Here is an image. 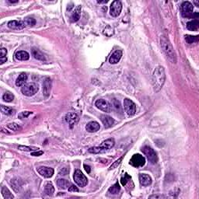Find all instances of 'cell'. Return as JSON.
Segmentation results:
<instances>
[{
  "label": "cell",
  "instance_id": "6da1fadb",
  "mask_svg": "<svg viewBox=\"0 0 199 199\" xmlns=\"http://www.w3.org/2000/svg\"><path fill=\"white\" fill-rule=\"evenodd\" d=\"M166 81V73L163 66H157L153 73V86L155 92H159L163 86Z\"/></svg>",
  "mask_w": 199,
  "mask_h": 199
},
{
  "label": "cell",
  "instance_id": "7a4b0ae2",
  "mask_svg": "<svg viewBox=\"0 0 199 199\" xmlns=\"http://www.w3.org/2000/svg\"><path fill=\"white\" fill-rule=\"evenodd\" d=\"M160 46H161L163 52H164L167 59L172 62V63H177V55H176L175 51L173 49L170 40L165 36H161L160 38Z\"/></svg>",
  "mask_w": 199,
  "mask_h": 199
},
{
  "label": "cell",
  "instance_id": "3957f363",
  "mask_svg": "<svg viewBox=\"0 0 199 199\" xmlns=\"http://www.w3.org/2000/svg\"><path fill=\"white\" fill-rule=\"evenodd\" d=\"M115 144L114 139H108L106 141L103 142L101 145L100 146H96V147H91L89 149V153H93V154H98V153H103L109 150L110 149L114 147Z\"/></svg>",
  "mask_w": 199,
  "mask_h": 199
},
{
  "label": "cell",
  "instance_id": "277c9868",
  "mask_svg": "<svg viewBox=\"0 0 199 199\" xmlns=\"http://www.w3.org/2000/svg\"><path fill=\"white\" fill-rule=\"evenodd\" d=\"M38 89H39V88L36 83L29 82V83H27L24 86H23V87L21 88V92L25 96H32L38 93Z\"/></svg>",
  "mask_w": 199,
  "mask_h": 199
},
{
  "label": "cell",
  "instance_id": "5b68a950",
  "mask_svg": "<svg viewBox=\"0 0 199 199\" xmlns=\"http://www.w3.org/2000/svg\"><path fill=\"white\" fill-rule=\"evenodd\" d=\"M193 10H194V6L191 2L185 1L181 4L180 12H181L182 16L185 18L193 17Z\"/></svg>",
  "mask_w": 199,
  "mask_h": 199
},
{
  "label": "cell",
  "instance_id": "8992f818",
  "mask_svg": "<svg viewBox=\"0 0 199 199\" xmlns=\"http://www.w3.org/2000/svg\"><path fill=\"white\" fill-rule=\"evenodd\" d=\"M143 153H144L145 156L147 157L149 161L152 163V164H156L158 161V157H157V154L156 152L154 151V149H152L149 146H144L142 149Z\"/></svg>",
  "mask_w": 199,
  "mask_h": 199
},
{
  "label": "cell",
  "instance_id": "52a82bcc",
  "mask_svg": "<svg viewBox=\"0 0 199 199\" xmlns=\"http://www.w3.org/2000/svg\"><path fill=\"white\" fill-rule=\"evenodd\" d=\"M73 178L75 182L81 187H85L88 183V180L86 177V176L79 170H76V171H75Z\"/></svg>",
  "mask_w": 199,
  "mask_h": 199
},
{
  "label": "cell",
  "instance_id": "ba28073f",
  "mask_svg": "<svg viewBox=\"0 0 199 199\" xmlns=\"http://www.w3.org/2000/svg\"><path fill=\"white\" fill-rule=\"evenodd\" d=\"M146 163V159L140 154H135L132 156V159L130 160L129 164L132 165V167L139 168V167H143Z\"/></svg>",
  "mask_w": 199,
  "mask_h": 199
},
{
  "label": "cell",
  "instance_id": "9c48e42d",
  "mask_svg": "<svg viewBox=\"0 0 199 199\" xmlns=\"http://www.w3.org/2000/svg\"><path fill=\"white\" fill-rule=\"evenodd\" d=\"M124 108H125V110L129 116H132L136 113V103L128 98H126L124 100Z\"/></svg>",
  "mask_w": 199,
  "mask_h": 199
},
{
  "label": "cell",
  "instance_id": "30bf717a",
  "mask_svg": "<svg viewBox=\"0 0 199 199\" xmlns=\"http://www.w3.org/2000/svg\"><path fill=\"white\" fill-rule=\"evenodd\" d=\"M122 9V4L121 1H118V0H116V1H114L111 3L110 7V14L114 16V17H116V16H118L121 13Z\"/></svg>",
  "mask_w": 199,
  "mask_h": 199
},
{
  "label": "cell",
  "instance_id": "8fae6325",
  "mask_svg": "<svg viewBox=\"0 0 199 199\" xmlns=\"http://www.w3.org/2000/svg\"><path fill=\"white\" fill-rule=\"evenodd\" d=\"M95 106L100 110H103V111L107 112V113H110L111 111V105L110 104L108 101H107L103 99H99L95 102Z\"/></svg>",
  "mask_w": 199,
  "mask_h": 199
},
{
  "label": "cell",
  "instance_id": "7c38bea8",
  "mask_svg": "<svg viewBox=\"0 0 199 199\" xmlns=\"http://www.w3.org/2000/svg\"><path fill=\"white\" fill-rule=\"evenodd\" d=\"M37 171L39 173L40 175L42 177H45V178H50L53 176L54 173V169L51 168V167H39L37 168Z\"/></svg>",
  "mask_w": 199,
  "mask_h": 199
},
{
  "label": "cell",
  "instance_id": "4fadbf2b",
  "mask_svg": "<svg viewBox=\"0 0 199 199\" xmlns=\"http://www.w3.org/2000/svg\"><path fill=\"white\" fill-rule=\"evenodd\" d=\"M65 118L66 122L69 125L70 128H73V126L76 125L77 122L79 121V117H78V115L75 113H72V112L67 114Z\"/></svg>",
  "mask_w": 199,
  "mask_h": 199
},
{
  "label": "cell",
  "instance_id": "5bb4252c",
  "mask_svg": "<svg viewBox=\"0 0 199 199\" xmlns=\"http://www.w3.org/2000/svg\"><path fill=\"white\" fill-rule=\"evenodd\" d=\"M43 95L45 97H48L51 93L52 88V80L48 77H45L43 80Z\"/></svg>",
  "mask_w": 199,
  "mask_h": 199
},
{
  "label": "cell",
  "instance_id": "9a60e30c",
  "mask_svg": "<svg viewBox=\"0 0 199 199\" xmlns=\"http://www.w3.org/2000/svg\"><path fill=\"white\" fill-rule=\"evenodd\" d=\"M8 27L13 30H22L25 27V23L23 21L11 20L8 23Z\"/></svg>",
  "mask_w": 199,
  "mask_h": 199
},
{
  "label": "cell",
  "instance_id": "2e32d148",
  "mask_svg": "<svg viewBox=\"0 0 199 199\" xmlns=\"http://www.w3.org/2000/svg\"><path fill=\"white\" fill-rule=\"evenodd\" d=\"M122 57V51L121 50H117L115 51L113 54L111 55V56L109 59V62L110 64H117L119 61L121 60Z\"/></svg>",
  "mask_w": 199,
  "mask_h": 199
},
{
  "label": "cell",
  "instance_id": "e0dca14e",
  "mask_svg": "<svg viewBox=\"0 0 199 199\" xmlns=\"http://www.w3.org/2000/svg\"><path fill=\"white\" fill-rule=\"evenodd\" d=\"M139 182L143 186H149L152 184L151 177L146 173L139 174Z\"/></svg>",
  "mask_w": 199,
  "mask_h": 199
},
{
  "label": "cell",
  "instance_id": "ac0fdd59",
  "mask_svg": "<svg viewBox=\"0 0 199 199\" xmlns=\"http://www.w3.org/2000/svg\"><path fill=\"white\" fill-rule=\"evenodd\" d=\"M100 120H101L102 123L103 124V125L106 128H110L114 123V120L110 116H107V115H101L100 117Z\"/></svg>",
  "mask_w": 199,
  "mask_h": 199
},
{
  "label": "cell",
  "instance_id": "d6986e66",
  "mask_svg": "<svg viewBox=\"0 0 199 199\" xmlns=\"http://www.w3.org/2000/svg\"><path fill=\"white\" fill-rule=\"evenodd\" d=\"M86 129L88 132H96L100 129V125L96 121H90L87 124Z\"/></svg>",
  "mask_w": 199,
  "mask_h": 199
},
{
  "label": "cell",
  "instance_id": "ffe728a7",
  "mask_svg": "<svg viewBox=\"0 0 199 199\" xmlns=\"http://www.w3.org/2000/svg\"><path fill=\"white\" fill-rule=\"evenodd\" d=\"M27 80V75L26 73H24V72H22L20 75H19V76L16 80V85L17 86H24Z\"/></svg>",
  "mask_w": 199,
  "mask_h": 199
},
{
  "label": "cell",
  "instance_id": "44dd1931",
  "mask_svg": "<svg viewBox=\"0 0 199 199\" xmlns=\"http://www.w3.org/2000/svg\"><path fill=\"white\" fill-rule=\"evenodd\" d=\"M32 55L34 57L35 59L40 61H46V58H45V55L40 51L38 48H32Z\"/></svg>",
  "mask_w": 199,
  "mask_h": 199
},
{
  "label": "cell",
  "instance_id": "7402d4cb",
  "mask_svg": "<svg viewBox=\"0 0 199 199\" xmlns=\"http://www.w3.org/2000/svg\"><path fill=\"white\" fill-rule=\"evenodd\" d=\"M15 58L20 61H27L30 59V55L27 52L20 51V52H17L16 53Z\"/></svg>",
  "mask_w": 199,
  "mask_h": 199
},
{
  "label": "cell",
  "instance_id": "603a6c76",
  "mask_svg": "<svg viewBox=\"0 0 199 199\" xmlns=\"http://www.w3.org/2000/svg\"><path fill=\"white\" fill-rule=\"evenodd\" d=\"M199 27V21L197 19L193 20L187 24V28L189 31H196L198 30Z\"/></svg>",
  "mask_w": 199,
  "mask_h": 199
},
{
  "label": "cell",
  "instance_id": "cb8c5ba5",
  "mask_svg": "<svg viewBox=\"0 0 199 199\" xmlns=\"http://www.w3.org/2000/svg\"><path fill=\"white\" fill-rule=\"evenodd\" d=\"M80 15H81V5H78L76 9H75V10L73 11L72 16H71V20H72V22H77V21L79 20V18H80Z\"/></svg>",
  "mask_w": 199,
  "mask_h": 199
},
{
  "label": "cell",
  "instance_id": "d4e9b609",
  "mask_svg": "<svg viewBox=\"0 0 199 199\" xmlns=\"http://www.w3.org/2000/svg\"><path fill=\"white\" fill-rule=\"evenodd\" d=\"M71 183L69 181V180H65V179H59L57 180V185L60 189H67L69 188V186L71 185Z\"/></svg>",
  "mask_w": 199,
  "mask_h": 199
},
{
  "label": "cell",
  "instance_id": "484cf974",
  "mask_svg": "<svg viewBox=\"0 0 199 199\" xmlns=\"http://www.w3.org/2000/svg\"><path fill=\"white\" fill-rule=\"evenodd\" d=\"M45 194L49 196H52L55 193V187L52 182H48L45 186Z\"/></svg>",
  "mask_w": 199,
  "mask_h": 199
},
{
  "label": "cell",
  "instance_id": "4316f807",
  "mask_svg": "<svg viewBox=\"0 0 199 199\" xmlns=\"http://www.w3.org/2000/svg\"><path fill=\"white\" fill-rule=\"evenodd\" d=\"M1 111L5 115H13L15 113V110L9 107H6L5 105H1Z\"/></svg>",
  "mask_w": 199,
  "mask_h": 199
},
{
  "label": "cell",
  "instance_id": "83f0119b",
  "mask_svg": "<svg viewBox=\"0 0 199 199\" xmlns=\"http://www.w3.org/2000/svg\"><path fill=\"white\" fill-rule=\"evenodd\" d=\"M2 196H3L4 198L13 199L14 197V196L11 194V192L9 191V190L6 187H2Z\"/></svg>",
  "mask_w": 199,
  "mask_h": 199
},
{
  "label": "cell",
  "instance_id": "f1b7e54d",
  "mask_svg": "<svg viewBox=\"0 0 199 199\" xmlns=\"http://www.w3.org/2000/svg\"><path fill=\"white\" fill-rule=\"evenodd\" d=\"M120 190H121V187H120V185H119L118 182H117L116 184H114V185H112L111 187L109 188L108 191H109V193H110V194H118V192L120 191Z\"/></svg>",
  "mask_w": 199,
  "mask_h": 199
},
{
  "label": "cell",
  "instance_id": "f546056e",
  "mask_svg": "<svg viewBox=\"0 0 199 199\" xmlns=\"http://www.w3.org/2000/svg\"><path fill=\"white\" fill-rule=\"evenodd\" d=\"M2 99L5 102H12L14 99V95L9 91H6L2 96Z\"/></svg>",
  "mask_w": 199,
  "mask_h": 199
},
{
  "label": "cell",
  "instance_id": "4dcf8cb0",
  "mask_svg": "<svg viewBox=\"0 0 199 199\" xmlns=\"http://www.w3.org/2000/svg\"><path fill=\"white\" fill-rule=\"evenodd\" d=\"M20 180H19L18 179H13V180H11L10 184L12 185V187L14 189V190L16 191H19L20 188L21 187V184H20Z\"/></svg>",
  "mask_w": 199,
  "mask_h": 199
},
{
  "label": "cell",
  "instance_id": "1f68e13d",
  "mask_svg": "<svg viewBox=\"0 0 199 199\" xmlns=\"http://www.w3.org/2000/svg\"><path fill=\"white\" fill-rule=\"evenodd\" d=\"M18 149L21 151H25V152H34L38 150V148L34 147V146H20L18 147Z\"/></svg>",
  "mask_w": 199,
  "mask_h": 199
},
{
  "label": "cell",
  "instance_id": "d6a6232c",
  "mask_svg": "<svg viewBox=\"0 0 199 199\" xmlns=\"http://www.w3.org/2000/svg\"><path fill=\"white\" fill-rule=\"evenodd\" d=\"M185 41L188 44H193L198 41V36H192V35H186Z\"/></svg>",
  "mask_w": 199,
  "mask_h": 199
},
{
  "label": "cell",
  "instance_id": "836d02e7",
  "mask_svg": "<svg viewBox=\"0 0 199 199\" xmlns=\"http://www.w3.org/2000/svg\"><path fill=\"white\" fill-rule=\"evenodd\" d=\"M24 23H25V24L27 25V26L33 27L36 24V20L33 17H27L26 19H25V20H24Z\"/></svg>",
  "mask_w": 199,
  "mask_h": 199
},
{
  "label": "cell",
  "instance_id": "e575fe53",
  "mask_svg": "<svg viewBox=\"0 0 199 199\" xmlns=\"http://www.w3.org/2000/svg\"><path fill=\"white\" fill-rule=\"evenodd\" d=\"M131 179H132L131 176H129L128 173H125V175H124L123 177L121 178V183L122 185L125 186L127 184L128 181V180H130Z\"/></svg>",
  "mask_w": 199,
  "mask_h": 199
},
{
  "label": "cell",
  "instance_id": "d590c367",
  "mask_svg": "<svg viewBox=\"0 0 199 199\" xmlns=\"http://www.w3.org/2000/svg\"><path fill=\"white\" fill-rule=\"evenodd\" d=\"M7 127L9 128L10 130L13 131H19L20 129H21L20 126L16 123H10L9 125H7Z\"/></svg>",
  "mask_w": 199,
  "mask_h": 199
},
{
  "label": "cell",
  "instance_id": "8d00e7d4",
  "mask_svg": "<svg viewBox=\"0 0 199 199\" xmlns=\"http://www.w3.org/2000/svg\"><path fill=\"white\" fill-rule=\"evenodd\" d=\"M123 157H124V156H121V158H119L118 160H116V161H115L114 163L113 164H112L111 166H110V169H109V170H114V169L117 168V167H118V165L120 164L121 163L122 160H123Z\"/></svg>",
  "mask_w": 199,
  "mask_h": 199
},
{
  "label": "cell",
  "instance_id": "74e56055",
  "mask_svg": "<svg viewBox=\"0 0 199 199\" xmlns=\"http://www.w3.org/2000/svg\"><path fill=\"white\" fill-rule=\"evenodd\" d=\"M31 114H32V112L31 111H23L20 114L19 116H18V118H19L20 119L27 118L29 117Z\"/></svg>",
  "mask_w": 199,
  "mask_h": 199
},
{
  "label": "cell",
  "instance_id": "f35d334b",
  "mask_svg": "<svg viewBox=\"0 0 199 199\" xmlns=\"http://www.w3.org/2000/svg\"><path fill=\"white\" fill-rule=\"evenodd\" d=\"M68 190H69V192H78L79 191V189L77 188V187H76L73 184H71L69 188H68Z\"/></svg>",
  "mask_w": 199,
  "mask_h": 199
},
{
  "label": "cell",
  "instance_id": "ab89813d",
  "mask_svg": "<svg viewBox=\"0 0 199 199\" xmlns=\"http://www.w3.org/2000/svg\"><path fill=\"white\" fill-rule=\"evenodd\" d=\"M7 55V50L5 48H2L0 50V58H5Z\"/></svg>",
  "mask_w": 199,
  "mask_h": 199
},
{
  "label": "cell",
  "instance_id": "60d3db41",
  "mask_svg": "<svg viewBox=\"0 0 199 199\" xmlns=\"http://www.w3.org/2000/svg\"><path fill=\"white\" fill-rule=\"evenodd\" d=\"M43 153H44V152L38 151V150H37V151H34V152H33V153H31V156H41V155L43 154Z\"/></svg>",
  "mask_w": 199,
  "mask_h": 199
},
{
  "label": "cell",
  "instance_id": "b9f144b4",
  "mask_svg": "<svg viewBox=\"0 0 199 199\" xmlns=\"http://www.w3.org/2000/svg\"><path fill=\"white\" fill-rule=\"evenodd\" d=\"M166 197L164 195H161V194H153V195L149 196V198H163Z\"/></svg>",
  "mask_w": 199,
  "mask_h": 199
},
{
  "label": "cell",
  "instance_id": "7bdbcfd3",
  "mask_svg": "<svg viewBox=\"0 0 199 199\" xmlns=\"http://www.w3.org/2000/svg\"><path fill=\"white\" fill-rule=\"evenodd\" d=\"M84 169H85V170H86V171L88 173H90L91 169H90V167H89V166H88V165H86V164H85V165H84Z\"/></svg>",
  "mask_w": 199,
  "mask_h": 199
},
{
  "label": "cell",
  "instance_id": "ee69618b",
  "mask_svg": "<svg viewBox=\"0 0 199 199\" xmlns=\"http://www.w3.org/2000/svg\"><path fill=\"white\" fill-rule=\"evenodd\" d=\"M7 59L6 57H5V58H1V65H2L3 63H5V62H6Z\"/></svg>",
  "mask_w": 199,
  "mask_h": 199
},
{
  "label": "cell",
  "instance_id": "f6af8a7d",
  "mask_svg": "<svg viewBox=\"0 0 199 199\" xmlns=\"http://www.w3.org/2000/svg\"><path fill=\"white\" fill-rule=\"evenodd\" d=\"M98 3L101 4V3H107L108 2V1L107 0H105V1H97Z\"/></svg>",
  "mask_w": 199,
  "mask_h": 199
},
{
  "label": "cell",
  "instance_id": "bcb514c9",
  "mask_svg": "<svg viewBox=\"0 0 199 199\" xmlns=\"http://www.w3.org/2000/svg\"><path fill=\"white\" fill-rule=\"evenodd\" d=\"M18 2H19L18 0H16V1H13V0H9V1H8V2H9V3H17Z\"/></svg>",
  "mask_w": 199,
  "mask_h": 199
},
{
  "label": "cell",
  "instance_id": "7dc6e473",
  "mask_svg": "<svg viewBox=\"0 0 199 199\" xmlns=\"http://www.w3.org/2000/svg\"><path fill=\"white\" fill-rule=\"evenodd\" d=\"M194 4H195V5H196V6H197V7L199 6V2H197V1H194Z\"/></svg>",
  "mask_w": 199,
  "mask_h": 199
}]
</instances>
